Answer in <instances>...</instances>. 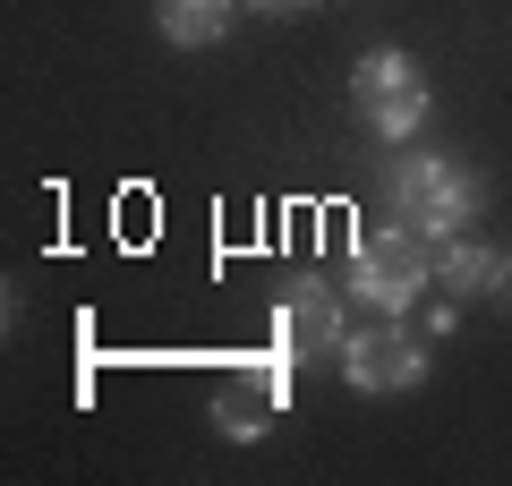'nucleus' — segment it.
<instances>
[{
    "mask_svg": "<svg viewBox=\"0 0 512 486\" xmlns=\"http://www.w3.org/2000/svg\"><path fill=\"white\" fill-rule=\"evenodd\" d=\"M487 214V188H478L470 162L453 154H402L384 171V222H402V231H427V239H453Z\"/></svg>",
    "mask_w": 512,
    "mask_h": 486,
    "instance_id": "nucleus-1",
    "label": "nucleus"
},
{
    "mask_svg": "<svg viewBox=\"0 0 512 486\" xmlns=\"http://www.w3.org/2000/svg\"><path fill=\"white\" fill-rule=\"evenodd\" d=\"M427 282H436V239H427V231H402V222L359 231V239H350V256H342V290H350L359 307H376V316L419 307Z\"/></svg>",
    "mask_w": 512,
    "mask_h": 486,
    "instance_id": "nucleus-2",
    "label": "nucleus"
},
{
    "mask_svg": "<svg viewBox=\"0 0 512 486\" xmlns=\"http://www.w3.org/2000/svg\"><path fill=\"white\" fill-rule=\"evenodd\" d=\"M350 111H359L367 137L410 145L427 128V111H436V86H427V69L402 43H376V52H359V69H350Z\"/></svg>",
    "mask_w": 512,
    "mask_h": 486,
    "instance_id": "nucleus-3",
    "label": "nucleus"
},
{
    "mask_svg": "<svg viewBox=\"0 0 512 486\" xmlns=\"http://www.w3.org/2000/svg\"><path fill=\"white\" fill-rule=\"evenodd\" d=\"M342 282H325V273H291L274 299V316H265V350H274L282 367H308V359H333L342 350Z\"/></svg>",
    "mask_w": 512,
    "mask_h": 486,
    "instance_id": "nucleus-4",
    "label": "nucleus"
},
{
    "mask_svg": "<svg viewBox=\"0 0 512 486\" xmlns=\"http://www.w3.org/2000/svg\"><path fill=\"white\" fill-rule=\"evenodd\" d=\"M333 367H342L350 393L384 401V393H410V384H427V342L410 333L402 316H376V324H359V333H342Z\"/></svg>",
    "mask_w": 512,
    "mask_h": 486,
    "instance_id": "nucleus-5",
    "label": "nucleus"
},
{
    "mask_svg": "<svg viewBox=\"0 0 512 486\" xmlns=\"http://www.w3.org/2000/svg\"><path fill=\"white\" fill-rule=\"evenodd\" d=\"M291 376H299V367H282L274 350L248 359V367L214 393V435H222V444H265L274 418H282V401H291Z\"/></svg>",
    "mask_w": 512,
    "mask_h": 486,
    "instance_id": "nucleus-6",
    "label": "nucleus"
},
{
    "mask_svg": "<svg viewBox=\"0 0 512 486\" xmlns=\"http://www.w3.org/2000/svg\"><path fill=\"white\" fill-rule=\"evenodd\" d=\"M436 290L444 299H487V290H512V256L487 248V239H436Z\"/></svg>",
    "mask_w": 512,
    "mask_h": 486,
    "instance_id": "nucleus-7",
    "label": "nucleus"
},
{
    "mask_svg": "<svg viewBox=\"0 0 512 486\" xmlns=\"http://www.w3.org/2000/svg\"><path fill=\"white\" fill-rule=\"evenodd\" d=\"M231 18H239V0H154V26H163V43H180V52L222 43Z\"/></svg>",
    "mask_w": 512,
    "mask_h": 486,
    "instance_id": "nucleus-8",
    "label": "nucleus"
},
{
    "mask_svg": "<svg viewBox=\"0 0 512 486\" xmlns=\"http://www.w3.org/2000/svg\"><path fill=\"white\" fill-rule=\"evenodd\" d=\"M248 9H265V18H291V9H316V0H248Z\"/></svg>",
    "mask_w": 512,
    "mask_h": 486,
    "instance_id": "nucleus-9",
    "label": "nucleus"
}]
</instances>
